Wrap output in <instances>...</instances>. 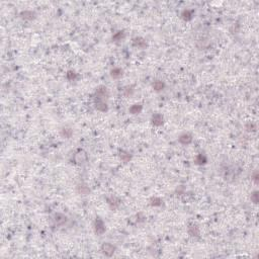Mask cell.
I'll return each instance as SVG.
<instances>
[{
  "instance_id": "6da1fadb",
  "label": "cell",
  "mask_w": 259,
  "mask_h": 259,
  "mask_svg": "<svg viewBox=\"0 0 259 259\" xmlns=\"http://www.w3.org/2000/svg\"><path fill=\"white\" fill-rule=\"evenodd\" d=\"M73 159H74V162L76 164H84L87 162L88 160V155L86 153V151L83 149H78L74 153V156H73Z\"/></svg>"
},
{
  "instance_id": "7a4b0ae2",
  "label": "cell",
  "mask_w": 259,
  "mask_h": 259,
  "mask_svg": "<svg viewBox=\"0 0 259 259\" xmlns=\"http://www.w3.org/2000/svg\"><path fill=\"white\" fill-rule=\"evenodd\" d=\"M109 96V89L107 87L103 85H100L98 86L95 90V98L96 99H101V100H105Z\"/></svg>"
},
{
  "instance_id": "3957f363",
  "label": "cell",
  "mask_w": 259,
  "mask_h": 259,
  "mask_svg": "<svg viewBox=\"0 0 259 259\" xmlns=\"http://www.w3.org/2000/svg\"><path fill=\"white\" fill-rule=\"evenodd\" d=\"M100 250L105 256L111 257L114 254L116 248H115V246L113 245L111 243H103L101 245V247H100Z\"/></svg>"
},
{
  "instance_id": "277c9868",
  "label": "cell",
  "mask_w": 259,
  "mask_h": 259,
  "mask_svg": "<svg viewBox=\"0 0 259 259\" xmlns=\"http://www.w3.org/2000/svg\"><path fill=\"white\" fill-rule=\"evenodd\" d=\"M105 225L100 218H96L94 221V231L97 235H102L105 233Z\"/></svg>"
},
{
  "instance_id": "5b68a950",
  "label": "cell",
  "mask_w": 259,
  "mask_h": 259,
  "mask_svg": "<svg viewBox=\"0 0 259 259\" xmlns=\"http://www.w3.org/2000/svg\"><path fill=\"white\" fill-rule=\"evenodd\" d=\"M107 205L109 206V208L113 210V211H114V210H116L119 206V205H120V201H119V198H118L116 196H109V197H107Z\"/></svg>"
},
{
  "instance_id": "8992f818",
  "label": "cell",
  "mask_w": 259,
  "mask_h": 259,
  "mask_svg": "<svg viewBox=\"0 0 259 259\" xmlns=\"http://www.w3.org/2000/svg\"><path fill=\"white\" fill-rule=\"evenodd\" d=\"M94 105H95V109L98 111H101V113H105V111L109 110V106H107V103L105 102V100H101V99L95 98Z\"/></svg>"
},
{
  "instance_id": "52a82bcc",
  "label": "cell",
  "mask_w": 259,
  "mask_h": 259,
  "mask_svg": "<svg viewBox=\"0 0 259 259\" xmlns=\"http://www.w3.org/2000/svg\"><path fill=\"white\" fill-rule=\"evenodd\" d=\"M54 222L57 226H63L67 223V217L64 214L57 213L54 216Z\"/></svg>"
},
{
  "instance_id": "ba28073f",
  "label": "cell",
  "mask_w": 259,
  "mask_h": 259,
  "mask_svg": "<svg viewBox=\"0 0 259 259\" xmlns=\"http://www.w3.org/2000/svg\"><path fill=\"white\" fill-rule=\"evenodd\" d=\"M133 46L136 47V48H139V49H146L148 45H147V42L145 38L138 37V38H133Z\"/></svg>"
},
{
  "instance_id": "9c48e42d",
  "label": "cell",
  "mask_w": 259,
  "mask_h": 259,
  "mask_svg": "<svg viewBox=\"0 0 259 259\" xmlns=\"http://www.w3.org/2000/svg\"><path fill=\"white\" fill-rule=\"evenodd\" d=\"M152 124H154L155 127H160L164 123V118H163V115L161 114H154L152 115Z\"/></svg>"
},
{
  "instance_id": "30bf717a",
  "label": "cell",
  "mask_w": 259,
  "mask_h": 259,
  "mask_svg": "<svg viewBox=\"0 0 259 259\" xmlns=\"http://www.w3.org/2000/svg\"><path fill=\"white\" fill-rule=\"evenodd\" d=\"M178 141H179V143H181L182 145H189L192 142V136L189 133L182 134V135L179 137Z\"/></svg>"
},
{
  "instance_id": "8fae6325",
  "label": "cell",
  "mask_w": 259,
  "mask_h": 259,
  "mask_svg": "<svg viewBox=\"0 0 259 259\" xmlns=\"http://www.w3.org/2000/svg\"><path fill=\"white\" fill-rule=\"evenodd\" d=\"M76 189H77V192L79 194H82V196H87V194L90 193V188L85 183H79L77 185Z\"/></svg>"
},
{
  "instance_id": "7c38bea8",
  "label": "cell",
  "mask_w": 259,
  "mask_h": 259,
  "mask_svg": "<svg viewBox=\"0 0 259 259\" xmlns=\"http://www.w3.org/2000/svg\"><path fill=\"white\" fill-rule=\"evenodd\" d=\"M60 135H61V137L64 138V139H70L73 135V130L69 127H63L61 130H60Z\"/></svg>"
},
{
  "instance_id": "4fadbf2b",
  "label": "cell",
  "mask_w": 259,
  "mask_h": 259,
  "mask_svg": "<svg viewBox=\"0 0 259 259\" xmlns=\"http://www.w3.org/2000/svg\"><path fill=\"white\" fill-rule=\"evenodd\" d=\"M142 110H143V105L140 103H135L129 109V113L132 114H139Z\"/></svg>"
},
{
  "instance_id": "5bb4252c",
  "label": "cell",
  "mask_w": 259,
  "mask_h": 259,
  "mask_svg": "<svg viewBox=\"0 0 259 259\" xmlns=\"http://www.w3.org/2000/svg\"><path fill=\"white\" fill-rule=\"evenodd\" d=\"M20 16L24 20H33L36 17V13L31 10H24L20 13Z\"/></svg>"
},
{
  "instance_id": "9a60e30c",
  "label": "cell",
  "mask_w": 259,
  "mask_h": 259,
  "mask_svg": "<svg viewBox=\"0 0 259 259\" xmlns=\"http://www.w3.org/2000/svg\"><path fill=\"white\" fill-rule=\"evenodd\" d=\"M188 234L191 237H198L200 236V229H198L196 225H189Z\"/></svg>"
},
{
  "instance_id": "2e32d148",
  "label": "cell",
  "mask_w": 259,
  "mask_h": 259,
  "mask_svg": "<svg viewBox=\"0 0 259 259\" xmlns=\"http://www.w3.org/2000/svg\"><path fill=\"white\" fill-rule=\"evenodd\" d=\"M119 158H120V160H122L124 163H128L132 159V155L130 154L129 152H127V151L122 150L119 152Z\"/></svg>"
},
{
  "instance_id": "e0dca14e",
  "label": "cell",
  "mask_w": 259,
  "mask_h": 259,
  "mask_svg": "<svg viewBox=\"0 0 259 259\" xmlns=\"http://www.w3.org/2000/svg\"><path fill=\"white\" fill-rule=\"evenodd\" d=\"M192 16H193V12L189 9H184L182 12H181V18L185 21H189L192 19Z\"/></svg>"
},
{
  "instance_id": "ac0fdd59",
  "label": "cell",
  "mask_w": 259,
  "mask_h": 259,
  "mask_svg": "<svg viewBox=\"0 0 259 259\" xmlns=\"http://www.w3.org/2000/svg\"><path fill=\"white\" fill-rule=\"evenodd\" d=\"M110 76L113 77L114 79H119L123 76V70L120 68H114L113 70L110 71Z\"/></svg>"
},
{
  "instance_id": "d6986e66",
  "label": "cell",
  "mask_w": 259,
  "mask_h": 259,
  "mask_svg": "<svg viewBox=\"0 0 259 259\" xmlns=\"http://www.w3.org/2000/svg\"><path fill=\"white\" fill-rule=\"evenodd\" d=\"M164 88H165V83L161 80H156L153 83V89L155 91H161Z\"/></svg>"
},
{
  "instance_id": "ffe728a7",
  "label": "cell",
  "mask_w": 259,
  "mask_h": 259,
  "mask_svg": "<svg viewBox=\"0 0 259 259\" xmlns=\"http://www.w3.org/2000/svg\"><path fill=\"white\" fill-rule=\"evenodd\" d=\"M194 162H196L197 165H202V164H206V162H208V159H206V157L205 156V155L198 154L197 156L196 157V160H194Z\"/></svg>"
},
{
  "instance_id": "44dd1931",
  "label": "cell",
  "mask_w": 259,
  "mask_h": 259,
  "mask_svg": "<svg viewBox=\"0 0 259 259\" xmlns=\"http://www.w3.org/2000/svg\"><path fill=\"white\" fill-rule=\"evenodd\" d=\"M163 204V201L160 197H152L150 201V205L152 206H160Z\"/></svg>"
},
{
  "instance_id": "7402d4cb",
  "label": "cell",
  "mask_w": 259,
  "mask_h": 259,
  "mask_svg": "<svg viewBox=\"0 0 259 259\" xmlns=\"http://www.w3.org/2000/svg\"><path fill=\"white\" fill-rule=\"evenodd\" d=\"M124 37V33L123 31H119L118 33H115L114 36H113V41L114 42H119L122 41Z\"/></svg>"
},
{
  "instance_id": "603a6c76",
  "label": "cell",
  "mask_w": 259,
  "mask_h": 259,
  "mask_svg": "<svg viewBox=\"0 0 259 259\" xmlns=\"http://www.w3.org/2000/svg\"><path fill=\"white\" fill-rule=\"evenodd\" d=\"M66 76H67V79L68 80H70V81H74V80H76V78H77V73L75 72V71H72V70H70V71H68L67 72V74H66Z\"/></svg>"
},
{
  "instance_id": "cb8c5ba5",
  "label": "cell",
  "mask_w": 259,
  "mask_h": 259,
  "mask_svg": "<svg viewBox=\"0 0 259 259\" xmlns=\"http://www.w3.org/2000/svg\"><path fill=\"white\" fill-rule=\"evenodd\" d=\"M251 201L252 202H254L255 205L258 204V201H259V196H258V191H254L251 193Z\"/></svg>"
},
{
  "instance_id": "d4e9b609",
  "label": "cell",
  "mask_w": 259,
  "mask_h": 259,
  "mask_svg": "<svg viewBox=\"0 0 259 259\" xmlns=\"http://www.w3.org/2000/svg\"><path fill=\"white\" fill-rule=\"evenodd\" d=\"M133 93H134V89H133L132 86H131V87H130V86H128V87H126V89L124 90V94L126 96H131Z\"/></svg>"
},
{
  "instance_id": "484cf974",
  "label": "cell",
  "mask_w": 259,
  "mask_h": 259,
  "mask_svg": "<svg viewBox=\"0 0 259 259\" xmlns=\"http://www.w3.org/2000/svg\"><path fill=\"white\" fill-rule=\"evenodd\" d=\"M246 130H247L248 132H251V131L254 132V131H256V126L253 123H248L246 124Z\"/></svg>"
},
{
  "instance_id": "4316f807",
  "label": "cell",
  "mask_w": 259,
  "mask_h": 259,
  "mask_svg": "<svg viewBox=\"0 0 259 259\" xmlns=\"http://www.w3.org/2000/svg\"><path fill=\"white\" fill-rule=\"evenodd\" d=\"M258 177H259L258 172H257V171H255V172H254V173H253V175H252V179H253V181H254V182H255L256 184L259 182V178H258Z\"/></svg>"
}]
</instances>
